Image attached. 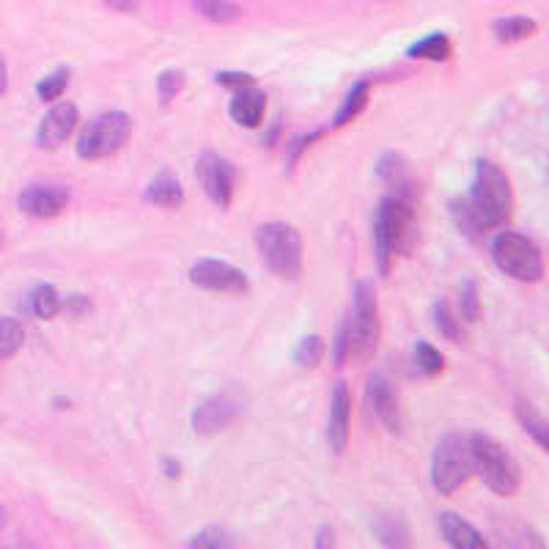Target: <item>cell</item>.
<instances>
[{
    "mask_svg": "<svg viewBox=\"0 0 549 549\" xmlns=\"http://www.w3.org/2000/svg\"><path fill=\"white\" fill-rule=\"evenodd\" d=\"M324 355H327V341L322 335H305L294 349V363L300 368H316Z\"/></svg>",
    "mask_w": 549,
    "mask_h": 549,
    "instance_id": "obj_25",
    "label": "cell"
},
{
    "mask_svg": "<svg viewBox=\"0 0 549 549\" xmlns=\"http://www.w3.org/2000/svg\"><path fill=\"white\" fill-rule=\"evenodd\" d=\"M492 259L497 270L506 272L508 278L522 283H539L544 278V256L541 248L525 234L517 231H500L492 239Z\"/></svg>",
    "mask_w": 549,
    "mask_h": 549,
    "instance_id": "obj_6",
    "label": "cell"
},
{
    "mask_svg": "<svg viewBox=\"0 0 549 549\" xmlns=\"http://www.w3.org/2000/svg\"><path fill=\"white\" fill-rule=\"evenodd\" d=\"M536 31H539V22L530 20V17H500L492 22V36L500 44L525 42Z\"/></svg>",
    "mask_w": 549,
    "mask_h": 549,
    "instance_id": "obj_21",
    "label": "cell"
},
{
    "mask_svg": "<svg viewBox=\"0 0 549 549\" xmlns=\"http://www.w3.org/2000/svg\"><path fill=\"white\" fill-rule=\"evenodd\" d=\"M248 410V396H245V390L239 388H223L212 393V396H206L198 407L193 410V431L195 434H201V437H212V434H220V431H226L228 426H234L242 415Z\"/></svg>",
    "mask_w": 549,
    "mask_h": 549,
    "instance_id": "obj_9",
    "label": "cell"
},
{
    "mask_svg": "<svg viewBox=\"0 0 549 549\" xmlns=\"http://www.w3.org/2000/svg\"><path fill=\"white\" fill-rule=\"evenodd\" d=\"M184 91V72L182 69H165L157 77V94H160L162 105H171L173 99Z\"/></svg>",
    "mask_w": 549,
    "mask_h": 549,
    "instance_id": "obj_33",
    "label": "cell"
},
{
    "mask_svg": "<svg viewBox=\"0 0 549 549\" xmlns=\"http://www.w3.org/2000/svg\"><path fill=\"white\" fill-rule=\"evenodd\" d=\"M190 547H198V549H226V547H234V539L228 536L226 530L204 528V530H198L193 539H190Z\"/></svg>",
    "mask_w": 549,
    "mask_h": 549,
    "instance_id": "obj_34",
    "label": "cell"
},
{
    "mask_svg": "<svg viewBox=\"0 0 549 549\" xmlns=\"http://www.w3.org/2000/svg\"><path fill=\"white\" fill-rule=\"evenodd\" d=\"M264 110H267V97L256 86L239 88V91H234L231 102H228L231 121H237L239 127H245V130H256L259 127L261 121H264Z\"/></svg>",
    "mask_w": 549,
    "mask_h": 549,
    "instance_id": "obj_16",
    "label": "cell"
},
{
    "mask_svg": "<svg viewBox=\"0 0 549 549\" xmlns=\"http://www.w3.org/2000/svg\"><path fill=\"white\" fill-rule=\"evenodd\" d=\"M132 135V119L124 110H108L99 113L97 119L86 124L75 143V151L80 160H102L116 151L124 149V143Z\"/></svg>",
    "mask_w": 549,
    "mask_h": 549,
    "instance_id": "obj_7",
    "label": "cell"
},
{
    "mask_svg": "<svg viewBox=\"0 0 549 549\" xmlns=\"http://www.w3.org/2000/svg\"><path fill=\"white\" fill-rule=\"evenodd\" d=\"M6 88H9V66H6V58L0 53V97L6 94Z\"/></svg>",
    "mask_w": 549,
    "mask_h": 549,
    "instance_id": "obj_41",
    "label": "cell"
},
{
    "mask_svg": "<svg viewBox=\"0 0 549 549\" xmlns=\"http://www.w3.org/2000/svg\"><path fill=\"white\" fill-rule=\"evenodd\" d=\"M195 176L204 187L206 198L220 209H228L234 201V187H237V168L220 157L215 151H204L195 162Z\"/></svg>",
    "mask_w": 549,
    "mask_h": 549,
    "instance_id": "obj_10",
    "label": "cell"
},
{
    "mask_svg": "<svg viewBox=\"0 0 549 549\" xmlns=\"http://www.w3.org/2000/svg\"><path fill=\"white\" fill-rule=\"evenodd\" d=\"M349 431H352V393L346 388V382H338L330 399V423H327V440L338 456L349 445Z\"/></svg>",
    "mask_w": 549,
    "mask_h": 549,
    "instance_id": "obj_15",
    "label": "cell"
},
{
    "mask_svg": "<svg viewBox=\"0 0 549 549\" xmlns=\"http://www.w3.org/2000/svg\"><path fill=\"white\" fill-rule=\"evenodd\" d=\"M379 344V305L374 286L360 280L352 294V308L341 333L333 344V357L338 366L346 360H368Z\"/></svg>",
    "mask_w": 549,
    "mask_h": 549,
    "instance_id": "obj_2",
    "label": "cell"
},
{
    "mask_svg": "<svg viewBox=\"0 0 549 549\" xmlns=\"http://www.w3.org/2000/svg\"><path fill=\"white\" fill-rule=\"evenodd\" d=\"M143 201H149L154 206H182L184 204V187L182 182L173 176L171 171H160L143 190Z\"/></svg>",
    "mask_w": 549,
    "mask_h": 549,
    "instance_id": "obj_19",
    "label": "cell"
},
{
    "mask_svg": "<svg viewBox=\"0 0 549 549\" xmlns=\"http://www.w3.org/2000/svg\"><path fill=\"white\" fill-rule=\"evenodd\" d=\"M6 525H9V514H6V506L0 503V530L6 528Z\"/></svg>",
    "mask_w": 549,
    "mask_h": 549,
    "instance_id": "obj_42",
    "label": "cell"
},
{
    "mask_svg": "<svg viewBox=\"0 0 549 549\" xmlns=\"http://www.w3.org/2000/svg\"><path fill=\"white\" fill-rule=\"evenodd\" d=\"M193 6L209 22H231L239 17V6L231 0H193Z\"/></svg>",
    "mask_w": 549,
    "mask_h": 549,
    "instance_id": "obj_31",
    "label": "cell"
},
{
    "mask_svg": "<svg viewBox=\"0 0 549 549\" xmlns=\"http://www.w3.org/2000/svg\"><path fill=\"white\" fill-rule=\"evenodd\" d=\"M374 533L385 547H410L412 544L407 522L401 517H393V514H379L374 519Z\"/></svg>",
    "mask_w": 549,
    "mask_h": 549,
    "instance_id": "obj_24",
    "label": "cell"
},
{
    "mask_svg": "<svg viewBox=\"0 0 549 549\" xmlns=\"http://www.w3.org/2000/svg\"><path fill=\"white\" fill-rule=\"evenodd\" d=\"M434 324H437L440 335H445L448 341H453V344L462 341V319L451 311V305L445 300L434 305Z\"/></svg>",
    "mask_w": 549,
    "mask_h": 549,
    "instance_id": "obj_30",
    "label": "cell"
},
{
    "mask_svg": "<svg viewBox=\"0 0 549 549\" xmlns=\"http://www.w3.org/2000/svg\"><path fill=\"white\" fill-rule=\"evenodd\" d=\"M28 305H31V313L36 319H53V316H58V313L64 311V297L58 294V289H55L53 283H39V286L31 291Z\"/></svg>",
    "mask_w": 549,
    "mask_h": 549,
    "instance_id": "obj_23",
    "label": "cell"
},
{
    "mask_svg": "<svg viewBox=\"0 0 549 549\" xmlns=\"http://www.w3.org/2000/svg\"><path fill=\"white\" fill-rule=\"evenodd\" d=\"M91 308V302H88V297H83V294H72V297H66L64 300V311H72V313H83Z\"/></svg>",
    "mask_w": 549,
    "mask_h": 549,
    "instance_id": "obj_37",
    "label": "cell"
},
{
    "mask_svg": "<svg viewBox=\"0 0 549 549\" xmlns=\"http://www.w3.org/2000/svg\"><path fill=\"white\" fill-rule=\"evenodd\" d=\"M374 173H377L379 182H385L393 190V193H407L415 195V182H412L410 162L404 160L396 151H388L382 154L374 165Z\"/></svg>",
    "mask_w": 549,
    "mask_h": 549,
    "instance_id": "obj_18",
    "label": "cell"
},
{
    "mask_svg": "<svg viewBox=\"0 0 549 549\" xmlns=\"http://www.w3.org/2000/svg\"><path fill=\"white\" fill-rule=\"evenodd\" d=\"M467 448H470V462H473V470L481 478L484 484L500 497H511L522 486V470H519L517 459L489 434H473L467 440Z\"/></svg>",
    "mask_w": 549,
    "mask_h": 549,
    "instance_id": "obj_4",
    "label": "cell"
},
{
    "mask_svg": "<svg viewBox=\"0 0 549 549\" xmlns=\"http://www.w3.org/2000/svg\"><path fill=\"white\" fill-rule=\"evenodd\" d=\"M190 280L206 291H228V294H245L250 289V280L245 272L220 259L195 261L190 270Z\"/></svg>",
    "mask_w": 549,
    "mask_h": 549,
    "instance_id": "obj_11",
    "label": "cell"
},
{
    "mask_svg": "<svg viewBox=\"0 0 549 549\" xmlns=\"http://www.w3.org/2000/svg\"><path fill=\"white\" fill-rule=\"evenodd\" d=\"M316 547H319V549L333 547V528H330V525H324V528L319 530V539H316Z\"/></svg>",
    "mask_w": 549,
    "mask_h": 549,
    "instance_id": "obj_40",
    "label": "cell"
},
{
    "mask_svg": "<svg viewBox=\"0 0 549 549\" xmlns=\"http://www.w3.org/2000/svg\"><path fill=\"white\" fill-rule=\"evenodd\" d=\"M412 363H415V368H418L423 377H437L442 368H445V357L429 341H418L415 349H412Z\"/></svg>",
    "mask_w": 549,
    "mask_h": 549,
    "instance_id": "obj_26",
    "label": "cell"
},
{
    "mask_svg": "<svg viewBox=\"0 0 549 549\" xmlns=\"http://www.w3.org/2000/svg\"><path fill=\"white\" fill-rule=\"evenodd\" d=\"M368 97H371V83H368V80H360V83H355V86L349 88L344 102H341V108L335 110V116H333L335 130H341V127H346V124H352V121L366 110Z\"/></svg>",
    "mask_w": 549,
    "mask_h": 549,
    "instance_id": "obj_20",
    "label": "cell"
},
{
    "mask_svg": "<svg viewBox=\"0 0 549 549\" xmlns=\"http://www.w3.org/2000/svg\"><path fill=\"white\" fill-rule=\"evenodd\" d=\"M160 464H162V473H165V478H179V475H182V464L176 462V459H171V456H165Z\"/></svg>",
    "mask_w": 549,
    "mask_h": 549,
    "instance_id": "obj_38",
    "label": "cell"
},
{
    "mask_svg": "<svg viewBox=\"0 0 549 549\" xmlns=\"http://www.w3.org/2000/svg\"><path fill=\"white\" fill-rule=\"evenodd\" d=\"M451 53V39L440 31L423 36V39H418L415 44H410V50H407V55H410V58H418V61H448Z\"/></svg>",
    "mask_w": 549,
    "mask_h": 549,
    "instance_id": "obj_22",
    "label": "cell"
},
{
    "mask_svg": "<svg viewBox=\"0 0 549 549\" xmlns=\"http://www.w3.org/2000/svg\"><path fill=\"white\" fill-rule=\"evenodd\" d=\"M25 344V330L17 319L11 316H0V360L17 355Z\"/></svg>",
    "mask_w": 549,
    "mask_h": 549,
    "instance_id": "obj_27",
    "label": "cell"
},
{
    "mask_svg": "<svg viewBox=\"0 0 549 549\" xmlns=\"http://www.w3.org/2000/svg\"><path fill=\"white\" fill-rule=\"evenodd\" d=\"M322 135L324 130H313L308 132V135H297V138H291L289 143H286V162H289V168H294V165L300 162L302 154L311 149L313 143L322 138Z\"/></svg>",
    "mask_w": 549,
    "mask_h": 549,
    "instance_id": "obj_35",
    "label": "cell"
},
{
    "mask_svg": "<svg viewBox=\"0 0 549 549\" xmlns=\"http://www.w3.org/2000/svg\"><path fill=\"white\" fill-rule=\"evenodd\" d=\"M415 195L390 193L374 215V259L379 275H390L396 256H407L418 239Z\"/></svg>",
    "mask_w": 549,
    "mask_h": 549,
    "instance_id": "obj_1",
    "label": "cell"
},
{
    "mask_svg": "<svg viewBox=\"0 0 549 549\" xmlns=\"http://www.w3.org/2000/svg\"><path fill=\"white\" fill-rule=\"evenodd\" d=\"M69 86V69L66 66H58L53 69L50 75H44L39 83H36V97L42 99V102H55V99H61V94Z\"/></svg>",
    "mask_w": 549,
    "mask_h": 549,
    "instance_id": "obj_29",
    "label": "cell"
},
{
    "mask_svg": "<svg viewBox=\"0 0 549 549\" xmlns=\"http://www.w3.org/2000/svg\"><path fill=\"white\" fill-rule=\"evenodd\" d=\"M113 11H124V14H130V11L138 9V0H105Z\"/></svg>",
    "mask_w": 549,
    "mask_h": 549,
    "instance_id": "obj_39",
    "label": "cell"
},
{
    "mask_svg": "<svg viewBox=\"0 0 549 549\" xmlns=\"http://www.w3.org/2000/svg\"><path fill=\"white\" fill-rule=\"evenodd\" d=\"M475 217L481 220L486 231L492 228H503L514 215V193H511V182L508 176L495 162H475L473 184H470V195L464 198Z\"/></svg>",
    "mask_w": 549,
    "mask_h": 549,
    "instance_id": "obj_3",
    "label": "cell"
},
{
    "mask_svg": "<svg viewBox=\"0 0 549 549\" xmlns=\"http://www.w3.org/2000/svg\"><path fill=\"white\" fill-rule=\"evenodd\" d=\"M459 319L467 324H475L481 319V297H478V283L467 278L459 286Z\"/></svg>",
    "mask_w": 549,
    "mask_h": 549,
    "instance_id": "obj_28",
    "label": "cell"
},
{
    "mask_svg": "<svg viewBox=\"0 0 549 549\" xmlns=\"http://www.w3.org/2000/svg\"><path fill=\"white\" fill-rule=\"evenodd\" d=\"M517 418H519V423L525 426V431H528L530 437L539 442L541 451H547V448H549L547 423H544V418H541L539 412L533 410L530 404H519V407H517Z\"/></svg>",
    "mask_w": 549,
    "mask_h": 549,
    "instance_id": "obj_32",
    "label": "cell"
},
{
    "mask_svg": "<svg viewBox=\"0 0 549 549\" xmlns=\"http://www.w3.org/2000/svg\"><path fill=\"white\" fill-rule=\"evenodd\" d=\"M215 83L223 88H231V91H239V88L256 86V77L250 72H217Z\"/></svg>",
    "mask_w": 549,
    "mask_h": 549,
    "instance_id": "obj_36",
    "label": "cell"
},
{
    "mask_svg": "<svg viewBox=\"0 0 549 549\" xmlns=\"http://www.w3.org/2000/svg\"><path fill=\"white\" fill-rule=\"evenodd\" d=\"M368 404H371V410L379 418V423L390 431V434H399L404 429V415H401V401L399 393L393 388V382H390L385 374H371L368 377Z\"/></svg>",
    "mask_w": 549,
    "mask_h": 549,
    "instance_id": "obj_13",
    "label": "cell"
},
{
    "mask_svg": "<svg viewBox=\"0 0 549 549\" xmlns=\"http://www.w3.org/2000/svg\"><path fill=\"white\" fill-rule=\"evenodd\" d=\"M440 533L442 539L448 541L453 549H486L484 533L478 528H473L467 519H462L453 511H442L440 514Z\"/></svg>",
    "mask_w": 549,
    "mask_h": 549,
    "instance_id": "obj_17",
    "label": "cell"
},
{
    "mask_svg": "<svg viewBox=\"0 0 549 549\" xmlns=\"http://www.w3.org/2000/svg\"><path fill=\"white\" fill-rule=\"evenodd\" d=\"M470 473H473V462H470L467 440H462L459 434H445L431 456V486L440 495H453L459 486L467 484Z\"/></svg>",
    "mask_w": 549,
    "mask_h": 549,
    "instance_id": "obj_8",
    "label": "cell"
},
{
    "mask_svg": "<svg viewBox=\"0 0 549 549\" xmlns=\"http://www.w3.org/2000/svg\"><path fill=\"white\" fill-rule=\"evenodd\" d=\"M77 121H80V113H77L72 102H61V105L50 108L42 116V121H39L36 135H33L36 146L47 151L61 149L66 140H69V135L77 130Z\"/></svg>",
    "mask_w": 549,
    "mask_h": 549,
    "instance_id": "obj_12",
    "label": "cell"
},
{
    "mask_svg": "<svg viewBox=\"0 0 549 549\" xmlns=\"http://www.w3.org/2000/svg\"><path fill=\"white\" fill-rule=\"evenodd\" d=\"M69 204V190L61 184H28L20 193V209L25 215L50 220L58 217Z\"/></svg>",
    "mask_w": 549,
    "mask_h": 549,
    "instance_id": "obj_14",
    "label": "cell"
},
{
    "mask_svg": "<svg viewBox=\"0 0 549 549\" xmlns=\"http://www.w3.org/2000/svg\"><path fill=\"white\" fill-rule=\"evenodd\" d=\"M256 245L264 264L278 278L297 280L302 275V237L289 223H264L256 231Z\"/></svg>",
    "mask_w": 549,
    "mask_h": 549,
    "instance_id": "obj_5",
    "label": "cell"
}]
</instances>
